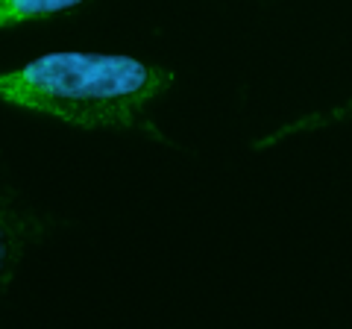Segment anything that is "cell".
I'll list each match as a JSON object with an SVG mask.
<instances>
[{"label":"cell","instance_id":"cell-1","mask_svg":"<svg viewBox=\"0 0 352 329\" xmlns=\"http://www.w3.org/2000/svg\"><path fill=\"white\" fill-rule=\"evenodd\" d=\"M173 83L170 68L126 53L53 50L21 68L0 71V103L80 129H132L150 127L147 106Z\"/></svg>","mask_w":352,"mask_h":329},{"label":"cell","instance_id":"cell-2","mask_svg":"<svg viewBox=\"0 0 352 329\" xmlns=\"http://www.w3.org/2000/svg\"><path fill=\"white\" fill-rule=\"evenodd\" d=\"M47 233V221L36 212H27L12 200V194L0 191V303L12 285L18 265L27 247Z\"/></svg>","mask_w":352,"mask_h":329},{"label":"cell","instance_id":"cell-3","mask_svg":"<svg viewBox=\"0 0 352 329\" xmlns=\"http://www.w3.org/2000/svg\"><path fill=\"white\" fill-rule=\"evenodd\" d=\"M82 3H88V0H0V30L24 27L32 21H47Z\"/></svg>","mask_w":352,"mask_h":329},{"label":"cell","instance_id":"cell-4","mask_svg":"<svg viewBox=\"0 0 352 329\" xmlns=\"http://www.w3.org/2000/svg\"><path fill=\"white\" fill-rule=\"evenodd\" d=\"M349 120H352V100L340 103V106H332V109H323V112H311V115L296 118V120H291V124L279 127L276 133H267L264 138H258L252 147L264 150V147H273V145H279V141L291 138V136L311 133V129H326V127H335V124H349Z\"/></svg>","mask_w":352,"mask_h":329}]
</instances>
